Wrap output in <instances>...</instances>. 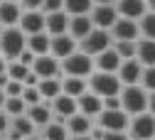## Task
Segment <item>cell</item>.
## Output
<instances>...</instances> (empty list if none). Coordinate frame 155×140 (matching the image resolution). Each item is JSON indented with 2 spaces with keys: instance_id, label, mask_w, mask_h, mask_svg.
<instances>
[{
  "instance_id": "6da1fadb",
  "label": "cell",
  "mask_w": 155,
  "mask_h": 140,
  "mask_svg": "<svg viewBox=\"0 0 155 140\" xmlns=\"http://www.w3.org/2000/svg\"><path fill=\"white\" fill-rule=\"evenodd\" d=\"M59 64H62V74H64V76L89 79V76L96 71V67H94V57H89V54L81 52V49H76V52H71L69 57H64Z\"/></svg>"
},
{
  "instance_id": "7a4b0ae2",
  "label": "cell",
  "mask_w": 155,
  "mask_h": 140,
  "mask_svg": "<svg viewBox=\"0 0 155 140\" xmlns=\"http://www.w3.org/2000/svg\"><path fill=\"white\" fill-rule=\"evenodd\" d=\"M25 47H27V34L20 27H3V32H0V54L8 62L17 59Z\"/></svg>"
},
{
  "instance_id": "3957f363",
  "label": "cell",
  "mask_w": 155,
  "mask_h": 140,
  "mask_svg": "<svg viewBox=\"0 0 155 140\" xmlns=\"http://www.w3.org/2000/svg\"><path fill=\"white\" fill-rule=\"evenodd\" d=\"M118 96H121V108L128 116H138V113H145L148 111V91L140 84L123 86Z\"/></svg>"
},
{
  "instance_id": "277c9868",
  "label": "cell",
  "mask_w": 155,
  "mask_h": 140,
  "mask_svg": "<svg viewBox=\"0 0 155 140\" xmlns=\"http://www.w3.org/2000/svg\"><path fill=\"white\" fill-rule=\"evenodd\" d=\"M89 89H91L94 93H99L101 98H106V96L121 93L123 84H121L118 74H113V71H94V74L89 76Z\"/></svg>"
},
{
  "instance_id": "5b68a950",
  "label": "cell",
  "mask_w": 155,
  "mask_h": 140,
  "mask_svg": "<svg viewBox=\"0 0 155 140\" xmlns=\"http://www.w3.org/2000/svg\"><path fill=\"white\" fill-rule=\"evenodd\" d=\"M113 44V37L108 30H101V27H94L84 39H79V49L86 52L89 57H96V54H101L104 49H108Z\"/></svg>"
},
{
  "instance_id": "8992f818",
  "label": "cell",
  "mask_w": 155,
  "mask_h": 140,
  "mask_svg": "<svg viewBox=\"0 0 155 140\" xmlns=\"http://www.w3.org/2000/svg\"><path fill=\"white\" fill-rule=\"evenodd\" d=\"M128 135H130V140H153L155 138V116L150 111L130 116Z\"/></svg>"
},
{
  "instance_id": "52a82bcc",
  "label": "cell",
  "mask_w": 155,
  "mask_h": 140,
  "mask_svg": "<svg viewBox=\"0 0 155 140\" xmlns=\"http://www.w3.org/2000/svg\"><path fill=\"white\" fill-rule=\"evenodd\" d=\"M128 123H130V116L123 108H116V111L104 108L96 116V125H101L104 130H128Z\"/></svg>"
},
{
  "instance_id": "ba28073f",
  "label": "cell",
  "mask_w": 155,
  "mask_h": 140,
  "mask_svg": "<svg viewBox=\"0 0 155 140\" xmlns=\"http://www.w3.org/2000/svg\"><path fill=\"white\" fill-rule=\"evenodd\" d=\"M91 22L94 27H101V30H111L113 22L118 20V10H116V3H104V5H94L91 12Z\"/></svg>"
},
{
  "instance_id": "9c48e42d",
  "label": "cell",
  "mask_w": 155,
  "mask_h": 140,
  "mask_svg": "<svg viewBox=\"0 0 155 140\" xmlns=\"http://www.w3.org/2000/svg\"><path fill=\"white\" fill-rule=\"evenodd\" d=\"M32 71L40 76V79H54V76H62V64H59V59H57V57L42 54V57L35 59Z\"/></svg>"
},
{
  "instance_id": "30bf717a",
  "label": "cell",
  "mask_w": 155,
  "mask_h": 140,
  "mask_svg": "<svg viewBox=\"0 0 155 140\" xmlns=\"http://www.w3.org/2000/svg\"><path fill=\"white\" fill-rule=\"evenodd\" d=\"M76 111H79V106H76V98H71V96H67V93H59L57 98H52V113H54V121L67 123V118L74 116Z\"/></svg>"
},
{
  "instance_id": "8fae6325",
  "label": "cell",
  "mask_w": 155,
  "mask_h": 140,
  "mask_svg": "<svg viewBox=\"0 0 155 140\" xmlns=\"http://www.w3.org/2000/svg\"><path fill=\"white\" fill-rule=\"evenodd\" d=\"M111 37H113V42L116 39H138L140 37V30H138V20H128V17H121L113 22V27L108 30Z\"/></svg>"
},
{
  "instance_id": "7c38bea8",
  "label": "cell",
  "mask_w": 155,
  "mask_h": 140,
  "mask_svg": "<svg viewBox=\"0 0 155 140\" xmlns=\"http://www.w3.org/2000/svg\"><path fill=\"white\" fill-rule=\"evenodd\" d=\"M79 49V42L69 34V32H64V34H57V37H52V44H49V54L52 57H57L62 62L64 57H69L71 52H76Z\"/></svg>"
},
{
  "instance_id": "4fadbf2b",
  "label": "cell",
  "mask_w": 155,
  "mask_h": 140,
  "mask_svg": "<svg viewBox=\"0 0 155 140\" xmlns=\"http://www.w3.org/2000/svg\"><path fill=\"white\" fill-rule=\"evenodd\" d=\"M76 106H79V113H84L89 118H96V116L104 111V98L89 89V91H84L79 98H76Z\"/></svg>"
},
{
  "instance_id": "5bb4252c",
  "label": "cell",
  "mask_w": 155,
  "mask_h": 140,
  "mask_svg": "<svg viewBox=\"0 0 155 140\" xmlns=\"http://www.w3.org/2000/svg\"><path fill=\"white\" fill-rule=\"evenodd\" d=\"M20 27L25 34H37V32H45V12L42 10H22L20 17Z\"/></svg>"
},
{
  "instance_id": "9a60e30c",
  "label": "cell",
  "mask_w": 155,
  "mask_h": 140,
  "mask_svg": "<svg viewBox=\"0 0 155 140\" xmlns=\"http://www.w3.org/2000/svg\"><path fill=\"white\" fill-rule=\"evenodd\" d=\"M116 74H118V79H121L123 86L138 84V81H140V74H143V64L138 62V59H123Z\"/></svg>"
},
{
  "instance_id": "2e32d148",
  "label": "cell",
  "mask_w": 155,
  "mask_h": 140,
  "mask_svg": "<svg viewBox=\"0 0 155 140\" xmlns=\"http://www.w3.org/2000/svg\"><path fill=\"white\" fill-rule=\"evenodd\" d=\"M30 116V121L37 125V128H45L49 121H54V113H52V101H40L35 106H27L25 111Z\"/></svg>"
},
{
  "instance_id": "e0dca14e",
  "label": "cell",
  "mask_w": 155,
  "mask_h": 140,
  "mask_svg": "<svg viewBox=\"0 0 155 140\" xmlns=\"http://www.w3.org/2000/svg\"><path fill=\"white\" fill-rule=\"evenodd\" d=\"M121 62L123 59L118 57V52L113 49V44L108 47V49H104L101 54H96L94 57V67H96V71H118V67H121Z\"/></svg>"
},
{
  "instance_id": "ac0fdd59",
  "label": "cell",
  "mask_w": 155,
  "mask_h": 140,
  "mask_svg": "<svg viewBox=\"0 0 155 140\" xmlns=\"http://www.w3.org/2000/svg\"><path fill=\"white\" fill-rule=\"evenodd\" d=\"M67 30H69V15H67L64 10L45 15V32H47L49 37H57V34H64Z\"/></svg>"
},
{
  "instance_id": "d6986e66",
  "label": "cell",
  "mask_w": 155,
  "mask_h": 140,
  "mask_svg": "<svg viewBox=\"0 0 155 140\" xmlns=\"http://www.w3.org/2000/svg\"><path fill=\"white\" fill-rule=\"evenodd\" d=\"M116 10H118L121 17L140 20L148 12V5H145V0H116Z\"/></svg>"
},
{
  "instance_id": "ffe728a7",
  "label": "cell",
  "mask_w": 155,
  "mask_h": 140,
  "mask_svg": "<svg viewBox=\"0 0 155 140\" xmlns=\"http://www.w3.org/2000/svg\"><path fill=\"white\" fill-rule=\"evenodd\" d=\"M20 17H22L20 3H12V0H3L0 3V25L3 27H17Z\"/></svg>"
},
{
  "instance_id": "44dd1931",
  "label": "cell",
  "mask_w": 155,
  "mask_h": 140,
  "mask_svg": "<svg viewBox=\"0 0 155 140\" xmlns=\"http://www.w3.org/2000/svg\"><path fill=\"white\" fill-rule=\"evenodd\" d=\"M64 125H67V130H69V138H71V135H89L91 128H94V118H89V116H84V113L76 111L74 116L67 118Z\"/></svg>"
},
{
  "instance_id": "7402d4cb",
  "label": "cell",
  "mask_w": 155,
  "mask_h": 140,
  "mask_svg": "<svg viewBox=\"0 0 155 140\" xmlns=\"http://www.w3.org/2000/svg\"><path fill=\"white\" fill-rule=\"evenodd\" d=\"M94 30V22H91V17L89 15H74V17H69V34L79 42V39H84L89 32Z\"/></svg>"
},
{
  "instance_id": "603a6c76",
  "label": "cell",
  "mask_w": 155,
  "mask_h": 140,
  "mask_svg": "<svg viewBox=\"0 0 155 140\" xmlns=\"http://www.w3.org/2000/svg\"><path fill=\"white\" fill-rule=\"evenodd\" d=\"M49 44H52V37L47 32H37V34H27V49L35 57H42L49 54Z\"/></svg>"
},
{
  "instance_id": "cb8c5ba5",
  "label": "cell",
  "mask_w": 155,
  "mask_h": 140,
  "mask_svg": "<svg viewBox=\"0 0 155 140\" xmlns=\"http://www.w3.org/2000/svg\"><path fill=\"white\" fill-rule=\"evenodd\" d=\"M84 91H89V81L79 76H62V93L71 96V98H79Z\"/></svg>"
},
{
  "instance_id": "d4e9b609",
  "label": "cell",
  "mask_w": 155,
  "mask_h": 140,
  "mask_svg": "<svg viewBox=\"0 0 155 140\" xmlns=\"http://www.w3.org/2000/svg\"><path fill=\"white\" fill-rule=\"evenodd\" d=\"M135 59L143 67H153L155 64V39H138V47H135Z\"/></svg>"
},
{
  "instance_id": "484cf974",
  "label": "cell",
  "mask_w": 155,
  "mask_h": 140,
  "mask_svg": "<svg viewBox=\"0 0 155 140\" xmlns=\"http://www.w3.org/2000/svg\"><path fill=\"white\" fill-rule=\"evenodd\" d=\"M37 89H40L42 101H52V98H57V96L62 93V76H54V79H40Z\"/></svg>"
},
{
  "instance_id": "4316f807",
  "label": "cell",
  "mask_w": 155,
  "mask_h": 140,
  "mask_svg": "<svg viewBox=\"0 0 155 140\" xmlns=\"http://www.w3.org/2000/svg\"><path fill=\"white\" fill-rule=\"evenodd\" d=\"M42 138L45 140H69V130L64 123L59 121H49L45 128H42Z\"/></svg>"
},
{
  "instance_id": "83f0119b",
  "label": "cell",
  "mask_w": 155,
  "mask_h": 140,
  "mask_svg": "<svg viewBox=\"0 0 155 140\" xmlns=\"http://www.w3.org/2000/svg\"><path fill=\"white\" fill-rule=\"evenodd\" d=\"M10 128H12V130H17L22 138H27V135H35V130H37V125L30 121V116H27V113L10 118Z\"/></svg>"
},
{
  "instance_id": "f1b7e54d",
  "label": "cell",
  "mask_w": 155,
  "mask_h": 140,
  "mask_svg": "<svg viewBox=\"0 0 155 140\" xmlns=\"http://www.w3.org/2000/svg\"><path fill=\"white\" fill-rule=\"evenodd\" d=\"M91 8H94L91 0H64V12L69 17H74V15H89Z\"/></svg>"
},
{
  "instance_id": "f546056e",
  "label": "cell",
  "mask_w": 155,
  "mask_h": 140,
  "mask_svg": "<svg viewBox=\"0 0 155 140\" xmlns=\"http://www.w3.org/2000/svg\"><path fill=\"white\" fill-rule=\"evenodd\" d=\"M138 30H140V37L155 39V10H148V12L138 20Z\"/></svg>"
},
{
  "instance_id": "4dcf8cb0",
  "label": "cell",
  "mask_w": 155,
  "mask_h": 140,
  "mask_svg": "<svg viewBox=\"0 0 155 140\" xmlns=\"http://www.w3.org/2000/svg\"><path fill=\"white\" fill-rule=\"evenodd\" d=\"M135 47H138V39H116L113 49L118 52L121 59H135Z\"/></svg>"
},
{
  "instance_id": "1f68e13d",
  "label": "cell",
  "mask_w": 155,
  "mask_h": 140,
  "mask_svg": "<svg viewBox=\"0 0 155 140\" xmlns=\"http://www.w3.org/2000/svg\"><path fill=\"white\" fill-rule=\"evenodd\" d=\"M3 111H5L10 118H15V116H22V113L27 111V103L22 101V96H8V98H5Z\"/></svg>"
},
{
  "instance_id": "d6a6232c",
  "label": "cell",
  "mask_w": 155,
  "mask_h": 140,
  "mask_svg": "<svg viewBox=\"0 0 155 140\" xmlns=\"http://www.w3.org/2000/svg\"><path fill=\"white\" fill-rule=\"evenodd\" d=\"M32 69L25 67L22 62H17V59H12V62H8V76L15 79V81H25V76L30 74Z\"/></svg>"
},
{
  "instance_id": "836d02e7",
  "label": "cell",
  "mask_w": 155,
  "mask_h": 140,
  "mask_svg": "<svg viewBox=\"0 0 155 140\" xmlns=\"http://www.w3.org/2000/svg\"><path fill=\"white\" fill-rule=\"evenodd\" d=\"M145 91H155V64L153 67H143V74H140V81H138Z\"/></svg>"
},
{
  "instance_id": "e575fe53",
  "label": "cell",
  "mask_w": 155,
  "mask_h": 140,
  "mask_svg": "<svg viewBox=\"0 0 155 140\" xmlns=\"http://www.w3.org/2000/svg\"><path fill=\"white\" fill-rule=\"evenodd\" d=\"M22 101L27 106H35V103H40L42 101V96H40V89L37 86H25L22 89Z\"/></svg>"
},
{
  "instance_id": "d590c367",
  "label": "cell",
  "mask_w": 155,
  "mask_h": 140,
  "mask_svg": "<svg viewBox=\"0 0 155 140\" xmlns=\"http://www.w3.org/2000/svg\"><path fill=\"white\" fill-rule=\"evenodd\" d=\"M59 10H64V0H45V3H42V12L45 15L59 12Z\"/></svg>"
},
{
  "instance_id": "8d00e7d4",
  "label": "cell",
  "mask_w": 155,
  "mask_h": 140,
  "mask_svg": "<svg viewBox=\"0 0 155 140\" xmlns=\"http://www.w3.org/2000/svg\"><path fill=\"white\" fill-rule=\"evenodd\" d=\"M22 89H25L22 81H15V79H10L8 86H5V96H22Z\"/></svg>"
},
{
  "instance_id": "74e56055",
  "label": "cell",
  "mask_w": 155,
  "mask_h": 140,
  "mask_svg": "<svg viewBox=\"0 0 155 140\" xmlns=\"http://www.w3.org/2000/svg\"><path fill=\"white\" fill-rule=\"evenodd\" d=\"M101 140H130L128 130H104Z\"/></svg>"
},
{
  "instance_id": "f35d334b",
  "label": "cell",
  "mask_w": 155,
  "mask_h": 140,
  "mask_svg": "<svg viewBox=\"0 0 155 140\" xmlns=\"http://www.w3.org/2000/svg\"><path fill=\"white\" fill-rule=\"evenodd\" d=\"M35 59H37V57H35V54H32V52H30V49L25 47V49L20 52V57H17V62H22L25 67H30V69H32V64H35Z\"/></svg>"
},
{
  "instance_id": "ab89813d",
  "label": "cell",
  "mask_w": 155,
  "mask_h": 140,
  "mask_svg": "<svg viewBox=\"0 0 155 140\" xmlns=\"http://www.w3.org/2000/svg\"><path fill=\"white\" fill-rule=\"evenodd\" d=\"M104 108H108V111L121 108V96H118V93H116V96H106V98H104Z\"/></svg>"
},
{
  "instance_id": "60d3db41",
  "label": "cell",
  "mask_w": 155,
  "mask_h": 140,
  "mask_svg": "<svg viewBox=\"0 0 155 140\" xmlns=\"http://www.w3.org/2000/svg\"><path fill=\"white\" fill-rule=\"evenodd\" d=\"M45 0H20V8L22 10H42Z\"/></svg>"
},
{
  "instance_id": "b9f144b4",
  "label": "cell",
  "mask_w": 155,
  "mask_h": 140,
  "mask_svg": "<svg viewBox=\"0 0 155 140\" xmlns=\"http://www.w3.org/2000/svg\"><path fill=\"white\" fill-rule=\"evenodd\" d=\"M8 128H10V116L5 111H0V135H5Z\"/></svg>"
},
{
  "instance_id": "7bdbcfd3",
  "label": "cell",
  "mask_w": 155,
  "mask_h": 140,
  "mask_svg": "<svg viewBox=\"0 0 155 140\" xmlns=\"http://www.w3.org/2000/svg\"><path fill=\"white\" fill-rule=\"evenodd\" d=\"M25 86H37V84H40V76H37L35 71H30L27 76H25V81H22Z\"/></svg>"
},
{
  "instance_id": "ee69618b",
  "label": "cell",
  "mask_w": 155,
  "mask_h": 140,
  "mask_svg": "<svg viewBox=\"0 0 155 140\" xmlns=\"http://www.w3.org/2000/svg\"><path fill=\"white\" fill-rule=\"evenodd\" d=\"M148 111L155 116V91H148Z\"/></svg>"
},
{
  "instance_id": "f6af8a7d",
  "label": "cell",
  "mask_w": 155,
  "mask_h": 140,
  "mask_svg": "<svg viewBox=\"0 0 155 140\" xmlns=\"http://www.w3.org/2000/svg\"><path fill=\"white\" fill-rule=\"evenodd\" d=\"M8 81H10V76H8V71H5V74H0V89H3V91H5Z\"/></svg>"
},
{
  "instance_id": "bcb514c9",
  "label": "cell",
  "mask_w": 155,
  "mask_h": 140,
  "mask_svg": "<svg viewBox=\"0 0 155 140\" xmlns=\"http://www.w3.org/2000/svg\"><path fill=\"white\" fill-rule=\"evenodd\" d=\"M5 71H8V59L0 54V74H5Z\"/></svg>"
},
{
  "instance_id": "7dc6e473",
  "label": "cell",
  "mask_w": 155,
  "mask_h": 140,
  "mask_svg": "<svg viewBox=\"0 0 155 140\" xmlns=\"http://www.w3.org/2000/svg\"><path fill=\"white\" fill-rule=\"evenodd\" d=\"M69 140H94V138L91 135H71Z\"/></svg>"
},
{
  "instance_id": "c3c4849f",
  "label": "cell",
  "mask_w": 155,
  "mask_h": 140,
  "mask_svg": "<svg viewBox=\"0 0 155 140\" xmlns=\"http://www.w3.org/2000/svg\"><path fill=\"white\" fill-rule=\"evenodd\" d=\"M5 98H8V96H5V91L0 89V111H3V106H5Z\"/></svg>"
},
{
  "instance_id": "681fc988",
  "label": "cell",
  "mask_w": 155,
  "mask_h": 140,
  "mask_svg": "<svg viewBox=\"0 0 155 140\" xmlns=\"http://www.w3.org/2000/svg\"><path fill=\"white\" fill-rule=\"evenodd\" d=\"M94 5H104V3H116V0H91Z\"/></svg>"
},
{
  "instance_id": "f907efd6",
  "label": "cell",
  "mask_w": 155,
  "mask_h": 140,
  "mask_svg": "<svg viewBox=\"0 0 155 140\" xmlns=\"http://www.w3.org/2000/svg\"><path fill=\"white\" fill-rule=\"evenodd\" d=\"M145 5H148V10H155V0H145Z\"/></svg>"
},
{
  "instance_id": "816d5d0a",
  "label": "cell",
  "mask_w": 155,
  "mask_h": 140,
  "mask_svg": "<svg viewBox=\"0 0 155 140\" xmlns=\"http://www.w3.org/2000/svg\"><path fill=\"white\" fill-rule=\"evenodd\" d=\"M22 140H45V138H37V135H27V138H22Z\"/></svg>"
},
{
  "instance_id": "f5cc1de1",
  "label": "cell",
  "mask_w": 155,
  "mask_h": 140,
  "mask_svg": "<svg viewBox=\"0 0 155 140\" xmlns=\"http://www.w3.org/2000/svg\"><path fill=\"white\" fill-rule=\"evenodd\" d=\"M12 3H20V0H12Z\"/></svg>"
},
{
  "instance_id": "db71d44e",
  "label": "cell",
  "mask_w": 155,
  "mask_h": 140,
  "mask_svg": "<svg viewBox=\"0 0 155 140\" xmlns=\"http://www.w3.org/2000/svg\"><path fill=\"white\" fill-rule=\"evenodd\" d=\"M0 32H3V25H0Z\"/></svg>"
},
{
  "instance_id": "11a10c76",
  "label": "cell",
  "mask_w": 155,
  "mask_h": 140,
  "mask_svg": "<svg viewBox=\"0 0 155 140\" xmlns=\"http://www.w3.org/2000/svg\"><path fill=\"white\" fill-rule=\"evenodd\" d=\"M0 3H3V0H0Z\"/></svg>"
},
{
  "instance_id": "9f6ffc18",
  "label": "cell",
  "mask_w": 155,
  "mask_h": 140,
  "mask_svg": "<svg viewBox=\"0 0 155 140\" xmlns=\"http://www.w3.org/2000/svg\"><path fill=\"white\" fill-rule=\"evenodd\" d=\"M153 140H155V138H153Z\"/></svg>"
}]
</instances>
